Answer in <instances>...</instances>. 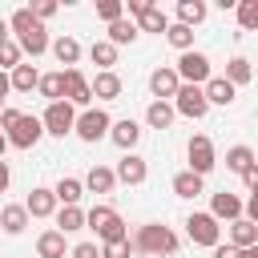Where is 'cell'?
Here are the masks:
<instances>
[{
  "label": "cell",
  "mask_w": 258,
  "mask_h": 258,
  "mask_svg": "<svg viewBox=\"0 0 258 258\" xmlns=\"http://www.w3.org/2000/svg\"><path fill=\"white\" fill-rule=\"evenodd\" d=\"M8 28L16 32V48H20V52L40 56V52L48 48V32H44V24H40L28 8H16V12H12V20H8Z\"/></svg>",
  "instance_id": "6da1fadb"
},
{
  "label": "cell",
  "mask_w": 258,
  "mask_h": 258,
  "mask_svg": "<svg viewBox=\"0 0 258 258\" xmlns=\"http://www.w3.org/2000/svg\"><path fill=\"white\" fill-rule=\"evenodd\" d=\"M129 246L141 250V254H173V250H177V234H173L169 226H161V222H149V226H141V230L129 238Z\"/></svg>",
  "instance_id": "7a4b0ae2"
},
{
  "label": "cell",
  "mask_w": 258,
  "mask_h": 258,
  "mask_svg": "<svg viewBox=\"0 0 258 258\" xmlns=\"http://www.w3.org/2000/svg\"><path fill=\"white\" fill-rule=\"evenodd\" d=\"M85 226L101 238V246H105V242H121V238H129V234H125V222H121V214H117L113 206H93V210L85 214Z\"/></svg>",
  "instance_id": "3957f363"
},
{
  "label": "cell",
  "mask_w": 258,
  "mask_h": 258,
  "mask_svg": "<svg viewBox=\"0 0 258 258\" xmlns=\"http://www.w3.org/2000/svg\"><path fill=\"white\" fill-rule=\"evenodd\" d=\"M173 73H177L181 85H198V89H202V85L210 81V56L189 48V52H181V60L173 64Z\"/></svg>",
  "instance_id": "277c9868"
},
{
  "label": "cell",
  "mask_w": 258,
  "mask_h": 258,
  "mask_svg": "<svg viewBox=\"0 0 258 258\" xmlns=\"http://www.w3.org/2000/svg\"><path fill=\"white\" fill-rule=\"evenodd\" d=\"M40 137H44V125H40V117H32V113H20V117H16V125L4 133V141H8V145H16V149H32Z\"/></svg>",
  "instance_id": "5b68a950"
},
{
  "label": "cell",
  "mask_w": 258,
  "mask_h": 258,
  "mask_svg": "<svg viewBox=\"0 0 258 258\" xmlns=\"http://www.w3.org/2000/svg\"><path fill=\"white\" fill-rule=\"evenodd\" d=\"M109 113L105 109H85L77 121H73V133L81 137V141H101V137H109Z\"/></svg>",
  "instance_id": "8992f818"
},
{
  "label": "cell",
  "mask_w": 258,
  "mask_h": 258,
  "mask_svg": "<svg viewBox=\"0 0 258 258\" xmlns=\"http://www.w3.org/2000/svg\"><path fill=\"white\" fill-rule=\"evenodd\" d=\"M206 109H210V105H206V97H202L198 85H177V93H173V113L198 121V117H206Z\"/></svg>",
  "instance_id": "52a82bcc"
},
{
  "label": "cell",
  "mask_w": 258,
  "mask_h": 258,
  "mask_svg": "<svg viewBox=\"0 0 258 258\" xmlns=\"http://www.w3.org/2000/svg\"><path fill=\"white\" fill-rule=\"evenodd\" d=\"M73 121H77V113H73V105H69V101H52V105L44 109V117H40L44 133H52V137L73 133Z\"/></svg>",
  "instance_id": "ba28073f"
},
{
  "label": "cell",
  "mask_w": 258,
  "mask_h": 258,
  "mask_svg": "<svg viewBox=\"0 0 258 258\" xmlns=\"http://www.w3.org/2000/svg\"><path fill=\"white\" fill-rule=\"evenodd\" d=\"M185 234H189V242L194 246H218V238H222V226L210 218V214H189V222H185Z\"/></svg>",
  "instance_id": "9c48e42d"
},
{
  "label": "cell",
  "mask_w": 258,
  "mask_h": 258,
  "mask_svg": "<svg viewBox=\"0 0 258 258\" xmlns=\"http://www.w3.org/2000/svg\"><path fill=\"white\" fill-rule=\"evenodd\" d=\"M218 165V157H214V141L206 137V133H198V137H189V173H198V177H206L210 169Z\"/></svg>",
  "instance_id": "30bf717a"
},
{
  "label": "cell",
  "mask_w": 258,
  "mask_h": 258,
  "mask_svg": "<svg viewBox=\"0 0 258 258\" xmlns=\"http://www.w3.org/2000/svg\"><path fill=\"white\" fill-rule=\"evenodd\" d=\"M60 81H64V101H69V105H85V109H89L93 93H89V81L81 77V69H60Z\"/></svg>",
  "instance_id": "8fae6325"
},
{
  "label": "cell",
  "mask_w": 258,
  "mask_h": 258,
  "mask_svg": "<svg viewBox=\"0 0 258 258\" xmlns=\"http://www.w3.org/2000/svg\"><path fill=\"white\" fill-rule=\"evenodd\" d=\"M113 177H117V181H125V185H141V181L149 177V165H145V157H137V153H125V157L117 161Z\"/></svg>",
  "instance_id": "7c38bea8"
},
{
  "label": "cell",
  "mask_w": 258,
  "mask_h": 258,
  "mask_svg": "<svg viewBox=\"0 0 258 258\" xmlns=\"http://www.w3.org/2000/svg\"><path fill=\"white\" fill-rule=\"evenodd\" d=\"M210 218L214 222H238L242 218V198L238 194H230V189H222V194H214V202H210Z\"/></svg>",
  "instance_id": "4fadbf2b"
},
{
  "label": "cell",
  "mask_w": 258,
  "mask_h": 258,
  "mask_svg": "<svg viewBox=\"0 0 258 258\" xmlns=\"http://www.w3.org/2000/svg\"><path fill=\"white\" fill-rule=\"evenodd\" d=\"M177 85H181V81H177V73H173L169 64H165V69H153V73H149V93H153L157 101H169V97L177 93Z\"/></svg>",
  "instance_id": "5bb4252c"
},
{
  "label": "cell",
  "mask_w": 258,
  "mask_h": 258,
  "mask_svg": "<svg viewBox=\"0 0 258 258\" xmlns=\"http://www.w3.org/2000/svg\"><path fill=\"white\" fill-rule=\"evenodd\" d=\"M109 137H113V145H117V149H125V153H129V149L141 141V125H137L133 117H125V121H113V125H109Z\"/></svg>",
  "instance_id": "9a60e30c"
},
{
  "label": "cell",
  "mask_w": 258,
  "mask_h": 258,
  "mask_svg": "<svg viewBox=\"0 0 258 258\" xmlns=\"http://www.w3.org/2000/svg\"><path fill=\"white\" fill-rule=\"evenodd\" d=\"M24 214H28V218H52V214H56V198H52V189L36 185V189L28 194V202H24Z\"/></svg>",
  "instance_id": "2e32d148"
},
{
  "label": "cell",
  "mask_w": 258,
  "mask_h": 258,
  "mask_svg": "<svg viewBox=\"0 0 258 258\" xmlns=\"http://www.w3.org/2000/svg\"><path fill=\"white\" fill-rule=\"evenodd\" d=\"M234 85L226 81V77H210L206 85H202V97H206V105H234Z\"/></svg>",
  "instance_id": "e0dca14e"
},
{
  "label": "cell",
  "mask_w": 258,
  "mask_h": 258,
  "mask_svg": "<svg viewBox=\"0 0 258 258\" xmlns=\"http://www.w3.org/2000/svg\"><path fill=\"white\" fill-rule=\"evenodd\" d=\"M89 93H93L97 101H117V97H121V77H117V73H97V77L89 81Z\"/></svg>",
  "instance_id": "ac0fdd59"
},
{
  "label": "cell",
  "mask_w": 258,
  "mask_h": 258,
  "mask_svg": "<svg viewBox=\"0 0 258 258\" xmlns=\"http://www.w3.org/2000/svg\"><path fill=\"white\" fill-rule=\"evenodd\" d=\"M230 246H234V250H246V246H258V226H254V222H246V218H238V222H230Z\"/></svg>",
  "instance_id": "d6986e66"
},
{
  "label": "cell",
  "mask_w": 258,
  "mask_h": 258,
  "mask_svg": "<svg viewBox=\"0 0 258 258\" xmlns=\"http://www.w3.org/2000/svg\"><path fill=\"white\" fill-rule=\"evenodd\" d=\"M36 81H40L36 64H16V69L8 73V89H16V93H32V89H36Z\"/></svg>",
  "instance_id": "ffe728a7"
},
{
  "label": "cell",
  "mask_w": 258,
  "mask_h": 258,
  "mask_svg": "<svg viewBox=\"0 0 258 258\" xmlns=\"http://www.w3.org/2000/svg\"><path fill=\"white\" fill-rule=\"evenodd\" d=\"M36 258H64V234L60 230H44L36 238Z\"/></svg>",
  "instance_id": "44dd1931"
},
{
  "label": "cell",
  "mask_w": 258,
  "mask_h": 258,
  "mask_svg": "<svg viewBox=\"0 0 258 258\" xmlns=\"http://www.w3.org/2000/svg\"><path fill=\"white\" fill-rule=\"evenodd\" d=\"M165 28H169V20H165V12H161L157 4H149V8L137 16V32H157V36H161Z\"/></svg>",
  "instance_id": "7402d4cb"
},
{
  "label": "cell",
  "mask_w": 258,
  "mask_h": 258,
  "mask_svg": "<svg viewBox=\"0 0 258 258\" xmlns=\"http://www.w3.org/2000/svg\"><path fill=\"white\" fill-rule=\"evenodd\" d=\"M173 117H177V113H173V105H169V101H153V105L145 109L149 129H169V125H173Z\"/></svg>",
  "instance_id": "603a6c76"
},
{
  "label": "cell",
  "mask_w": 258,
  "mask_h": 258,
  "mask_svg": "<svg viewBox=\"0 0 258 258\" xmlns=\"http://www.w3.org/2000/svg\"><path fill=\"white\" fill-rule=\"evenodd\" d=\"M85 189H93V194H109L113 185H117V177H113V169H105V165H93L89 169V177L81 181Z\"/></svg>",
  "instance_id": "cb8c5ba5"
},
{
  "label": "cell",
  "mask_w": 258,
  "mask_h": 258,
  "mask_svg": "<svg viewBox=\"0 0 258 258\" xmlns=\"http://www.w3.org/2000/svg\"><path fill=\"white\" fill-rule=\"evenodd\" d=\"M24 226H28L24 206H4V210H0V230H4V234H24Z\"/></svg>",
  "instance_id": "d4e9b609"
},
{
  "label": "cell",
  "mask_w": 258,
  "mask_h": 258,
  "mask_svg": "<svg viewBox=\"0 0 258 258\" xmlns=\"http://www.w3.org/2000/svg\"><path fill=\"white\" fill-rule=\"evenodd\" d=\"M202 20H206V4H202V0H177V24L194 28V24H202Z\"/></svg>",
  "instance_id": "484cf974"
},
{
  "label": "cell",
  "mask_w": 258,
  "mask_h": 258,
  "mask_svg": "<svg viewBox=\"0 0 258 258\" xmlns=\"http://www.w3.org/2000/svg\"><path fill=\"white\" fill-rule=\"evenodd\" d=\"M81 194H85V185H81L77 177H60V181H56V189H52V198H56L60 206H77V202H81Z\"/></svg>",
  "instance_id": "4316f807"
},
{
  "label": "cell",
  "mask_w": 258,
  "mask_h": 258,
  "mask_svg": "<svg viewBox=\"0 0 258 258\" xmlns=\"http://www.w3.org/2000/svg\"><path fill=\"white\" fill-rule=\"evenodd\" d=\"M133 40H137V24H133V20L121 16V20L109 24V44H113V48H117V44H133Z\"/></svg>",
  "instance_id": "83f0119b"
},
{
  "label": "cell",
  "mask_w": 258,
  "mask_h": 258,
  "mask_svg": "<svg viewBox=\"0 0 258 258\" xmlns=\"http://www.w3.org/2000/svg\"><path fill=\"white\" fill-rule=\"evenodd\" d=\"M250 165H254V149H250V145H234V149H226V169L246 173Z\"/></svg>",
  "instance_id": "f1b7e54d"
},
{
  "label": "cell",
  "mask_w": 258,
  "mask_h": 258,
  "mask_svg": "<svg viewBox=\"0 0 258 258\" xmlns=\"http://www.w3.org/2000/svg\"><path fill=\"white\" fill-rule=\"evenodd\" d=\"M56 230H60V234L85 230V210H77V206H60V214H56Z\"/></svg>",
  "instance_id": "f546056e"
},
{
  "label": "cell",
  "mask_w": 258,
  "mask_h": 258,
  "mask_svg": "<svg viewBox=\"0 0 258 258\" xmlns=\"http://www.w3.org/2000/svg\"><path fill=\"white\" fill-rule=\"evenodd\" d=\"M52 52H56V60L69 64V69H77V60H81V44H77L73 36H60V40L52 44Z\"/></svg>",
  "instance_id": "4dcf8cb0"
},
{
  "label": "cell",
  "mask_w": 258,
  "mask_h": 258,
  "mask_svg": "<svg viewBox=\"0 0 258 258\" xmlns=\"http://www.w3.org/2000/svg\"><path fill=\"white\" fill-rule=\"evenodd\" d=\"M89 56H93V64H101V73H113V64H117V48L109 40H97L89 48Z\"/></svg>",
  "instance_id": "1f68e13d"
},
{
  "label": "cell",
  "mask_w": 258,
  "mask_h": 258,
  "mask_svg": "<svg viewBox=\"0 0 258 258\" xmlns=\"http://www.w3.org/2000/svg\"><path fill=\"white\" fill-rule=\"evenodd\" d=\"M36 89H40V97H48V105H52V101H64V81H60V73H44V77L36 81Z\"/></svg>",
  "instance_id": "d6a6232c"
},
{
  "label": "cell",
  "mask_w": 258,
  "mask_h": 258,
  "mask_svg": "<svg viewBox=\"0 0 258 258\" xmlns=\"http://www.w3.org/2000/svg\"><path fill=\"white\" fill-rule=\"evenodd\" d=\"M173 194H177V198H198V194H202V177L189 173V169H181V173L173 177Z\"/></svg>",
  "instance_id": "836d02e7"
},
{
  "label": "cell",
  "mask_w": 258,
  "mask_h": 258,
  "mask_svg": "<svg viewBox=\"0 0 258 258\" xmlns=\"http://www.w3.org/2000/svg\"><path fill=\"white\" fill-rule=\"evenodd\" d=\"M165 40H169L177 52H189V48H194V28H185V24H169V28H165Z\"/></svg>",
  "instance_id": "e575fe53"
},
{
  "label": "cell",
  "mask_w": 258,
  "mask_h": 258,
  "mask_svg": "<svg viewBox=\"0 0 258 258\" xmlns=\"http://www.w3.org/2000/svg\"><path fill=\"white\" fill-rule=\"evenodd\" d=\"M250 77H254V73H250V60H246V56H234V60L226 64V81H230L234 89H238V85H246Z\"/></svg>",
  "instance_id": "d590c367"
},
{
  "label": "cell",
  "mask_w": 258,
  "mask_h": 258,
  "mask_svg": "<svg viewBox=\"0 0 258 258\" xmlns=\"http://www.w3.org/2000/svg\"><path fill=\"white\" fill-rule=\"evenodd\" d=\"M234 8H238V24H242L246 32L258 28V0H238Z\"/></svg>",
  "instance_id": "8d00e7d4"
},
{
  "label": "cell",
  "mask_w": 258,
  "mask_h": 258,
  "mask_svg": "<svg viewBox=\"0 0 258 258\" xmlns=\"http://www.w3.org/2000/svg\"><path fill=\"white\" fill-rule=\"evenodd\" d=\"M16 64H20V48H16V40H4V44H0V69L12 73Z\"/></svg>",
  "instance_id": "74e56055"
},
{
  "label": "cell",
  "mask_w": 258,
  "mask_h": 258,
  "mask_svg": "<svg viewBox=\"0 0 258 258\" xmlns=\"http://www.w3.org/2000/svg\"><path fill=\"white\" fill-rule=\"evenodd\" d=\"M97 16H101L105 24H113V20L125 16V8H121V0H101V4H97Z\"/></svg>",
  "instance_id": "f35d334b"
},
{
  "label": "cell",
  "mask_w": 258,
  "mask_h": 258,
  "mask_svg": "<svg viewBox=\"0 0 258 258\" xmlns=\"http://www.w3.org/2000/svg\"><path fill=\"white\" fill-rule=\"evenodd\" d=\"M129 254H133L129 238H121V242H105V246H101V258H129Z\"/></svg>",
  "instance_id": "ab89813d"
},
{
  "label": "cell",
  "mask_w": 258,
  "mask_h": 258,
  "mask_svg": "<svg viewBox=\"0 0 258 258\" xmlns=\"http://www.w3.org/2000/svg\"><path fill=\"white\" fill-rule=\"evenodd\" d=\"M73 258H101V246L97 242H81V246H73Z\"/></svg>",
  "instance_id": "60d3db41"
},
{
  "label": "cell",
  "mask_w": 258,
  "mask_h": 258,
  "mask_svg": "<svg viewBox=\"0 0 258 258\" xmlns=\"http://www.w3.org/2000/svg\"><path fill=\"white\" fill-rule=\"evenodd\" d=\"M28 12H32V16H36V20H48V16H52V12H56V4H52V0H40V4H32V8H28Z\"/></svg>",
  "instance_id": "b9f144b4"
},
{
  "label": "cell",
  "mask_w": 258,
  "mask_h": 258,
  "mask_svg": "<svg viewBox=\"0 0 258 258\" xmlns=\"http://www.w3.org/2000/svg\"><path fill=\"white\" fill-rule=\"evenodd\" d=\"M16 117H20V109H4V113H0V133H8V129L16 125Z\"/></svg>",
  "instance_id": "7bdbcfd3"
},
{
  "label": "cell",
  "mask_w": 258,
  "mask_h": 258,
  "mask_svg": "<svg viewBox=\"0 0 258 258\" xmlns=\"http://www.w3.org/2000/svg\"><path fill=\"white\" fill-rule=\"evenodd\" d=\"M149 4H153V0H129V4H121V8H129V16H141Z\"/></svg>",
  "instance_id": "ee69618b"
},
{
  "label": "cell",
  "mask_w": 258,
  "mask_h": 258,
  "mask_svg": "<svg viewBox=\"0 0 258 258\" xmlns=\"http://www.w3.org/2000/svg\"><path fill=\"white\" fill-rule=\"evenodd\" d=\"M242 181H246V189H258V169H254V165H250V169H246V173H242Z\"/></svg>",
  "instance_id": "f6af8a7d"
},
{
  "label": "cell",
  "mask_w": 258,
  "mask_h": 258,
  "mask_svg": "<svg viewBox=\"0 0 258 258\" xmlns=\"http://www.w3.org/2000/svg\"><path fill=\"white\" fill-rule=\"evenodd\" d=\"M214 258H238V250H234V246H222V242H218V246H214Z\"/></svg>",
  "instance_id": "bcb514c9"
},
{
  "label": "cell",
  "mask_w": 258,
  "mask_h": 258,
  "mask_svg": "<svg viewBox=\"0 0 258 258\" xmlns=\"http://www.w3.org/2000/svg\"><path fill=\"white\" fill-rule=\"evenodd\" d=\"M8 181H12V173H8V161H4V157H0V194H4V189H8Z\"/></svg>",
  "instance_id": "7dc6e473"
},
{
  "label": "cell",
  "mask_w": 258,
  "mask_h": 258,
  "mask_svg": "<svg viewBox=\"0 0 258 258\" xmlns=\"http://www.w3.org/2000/svg\"><path fill=\"white\" fill-rule=\"evenodd\" d=\"M8 93H12V89H8V73H4V69H0V101H4V97H8Z\"/></svg>",
  "instance_id": "c3c4849f"
},
{
  "label": "cell",
  "mask_w": 258,
  "mask_h": 258,
  "mask_svg": "<svg viewBox=\"0 0 258 258\" xmlns=\"http://www.w3.org/2000/svg\"><path fill=\"white\" fill-rule=\"evenodd\" d=\"M238 258H258V246H246V250H238Z\"/></svg>",
  "instance_id": "681fc988"
},
{
  "label": "cell",
  "mask_w": 258,
  "mask_h": 258,
  "mask_svg": "<svg viewBox=\"0 0 258 258\" xmlns=\"http://www.w3.org/2000/svg\"><path fill=\"white\" fill-rule=\"evenodd\" d=\"M4 40H12V36H8V20H0V44H4Z\"/></svg>",
  "instance_id": "f907efd6"
},
{
  "label": "cell",
  "mask_w": 258,
  "mask_h": 258,
  "mask_svg": "<svg viewBox=\"0 0 258 258\" xmlns=\"http://www.w3.org/2000/svg\"><path fill=\"white\" fill-rule=\"evenodd\" d=\"M4 149H8V141H4V133H0V157H4Z\"/></svg>",
  "instance_id": "816d5d0a"
},
{
  "label": "cell",
  "mask_w": 258,
  "mask_h": 258,
  "mask_svg": "<svg viewBox=\"0 0 258 258\" xmlns=\"http://www.w3.org/2000/svg\"><path fill=\"white\" fill-rule=\"evenodd\" d=\"M0 113H4V101H0Z\"/></svg>",
  "instance_id": "f5cc1de1"
}]
</instances>
